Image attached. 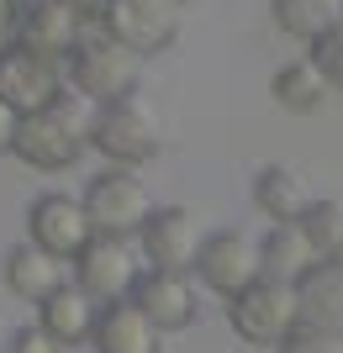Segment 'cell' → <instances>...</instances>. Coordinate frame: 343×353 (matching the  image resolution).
<instances>
[{"instance_id":"1","label":"cell","mask_w":343,"mask_h":353,"mask_svg":"<svg viewBox=\"0 0 343 353\" xmlns=\"http://www.w3.org/2000/svg\"><path fill=\"white\" fill-rule=\"evenodd\" d=\"M90 148H95L111 169L148 163L153 153L164 148V117H159V105H153L143 90L127 95V101L95 105V117H90Z\"/></svg>"},{"instance_id":"2","label":"cell","mask_w":343,"mask_h":353,"mask_svg":"<svg viewBox=\"0 0 343 353\" xmlns=\"http://www.w3.org/2000/svg\"><path fill=\"white\" fill-rule=\"evenodd\" d=\"M85 148H90V121L79 117L75 101L63 95V101H53V105H43V111L21 117L11 153L27 163V169H43V174H53V169H75Z\"/></svg>"},{"instance_id":"3","label":"cell","mask_w":343,"mask_h":353,"mask_svg":"<svg viewBox=\"0 0 343 353\" xmlns=\"http://www.w3.org/2000/svg\"><path fill=\"white\" fill-rule=\"evenodd\" d=\"M63 69H69L75 95H85V101H95V105L137 95V53L121 48L117 37H106L101 27H90L85 37H79V48L63 59Z\"/></svg>"},{"instance_id":"4","label":"cell","mask_w":343,"mask_h":353,"mask_svg":"<svg viewBox=\"0 0 343 353\" xmlns=\"http://www.w3.org/2000/svg\"><path fill=\"white\" fill-rule=\"evenodd\" d=\"M227 322H233V332H238L243 343H254V348H280L301 327L296 285H280V280H264V274H259L243 295L227 301Z\"/></svg>"},{"instance_id":"5","label":"cell","mask_w":343,"mask_h":353,"mask_svg":"<svg viewBox=\"0 0 343 353\" xmlns=\"http://www.w3.org/2000/svg\"><path fill=\"white\" fill-rule=\"evenodd\" d=\"M148 274V259L137 248V237H111V232H95L85 243V253L75 259V285L90 290L101 306L111 301H133L137 280Z\"/></svg>"},{"instance_id":"6","label":"cell","mask_w":343,"mask_h":353,"mask_svg":"<svg viewBox=\"0 0 343 353\" xmlns=\"http://www.w3.org/2000/svg\"><path fill=\"white\" fill-rule=\"evenodd\" d=\"M63 85H69V69L63 59L53 53H37L27 43H0V101L32 117V111H43V105L63 101Z\"/></svg>"},{"instance_id":"7","label":"cell","mask_w":343,"mask_h":353,"mask_svg":"<svg viewBox=\"0 0 343 353\" xmlns=\"http://www.w3.org/2000/svg\"><path fill=\"white\" fill-rule=\"evenodd\" d=\"M95 27L121 48H133L137 59H148L179 37V0H111Z\"/></svg>"},{"instance_id":"8","label":"cell","mask_w":343,"mask_h":353,"mask_svg":"<svg viewBox=\"0 0 343 353\" xmlns=\"http://www.w3.org/2000/svg\"><path fill=\"white\" fill-rule=\"evenodd\" d=\"M85 211H90V227L95 232H111V237H137V227L148 221V190L137 169H106L85 185Z\"/></svg>"},{"instance_id":"9","label":"cell","mask_w":343,"mask_h":353,"mask_svg":"<svg viewBox=\"0 0 343 353\" xmlns=\"http://www.w3.org/2000/svg\"><path fill=\"white\" fill-rule=\"evenodd\" d=\"M195 274L206 290H217L222 301L243 295L248 285L259 280V243L238 227H227V232H206L201 237V253H195Z\"/></svg>"},{"instance_id":"10","label":"cell","mask_w":343,"mask_h":353,"mask_svg":"<svg viewBox=\"0 0 343 353\" xmlns=\"http://www.w3.org/2000/svg\"><path fill=\"white\" fill-rule=\"evenodd\" d=\"M95 237V227H90V211L85 201H75V195H37L27 211V243H37L43 253H53V259H63V264H75L79 253H85V243Z\"/></svg>"},{"instance_id":"11","label":"cell","mask_w":343,"mask_h":353,"mask_svg":"<svg viewBox=\"0 0 343 353\" xmlns=\"http://www.w3.org/2000/svg\"><path fill=\"white\" fill-rule=\"evenodd\" d=\"M137 248L148 259V269H195V253H201V232H195V216L185 206H153L148 221L137 227Z\"/></svg>"},{"instance_id":"12","label":"cell","mask_w":343,"mask_h":353,"mask_svg":"<svg viewBox=\"0 0 343 353\" xmlns=\"http://www.w3.org/2000/svg\"><path fill=\"white\" fill-rule=\"evenodd\" d=\"M133 306L143 311L159 332H179V327L195 322L201 301H195L190 274H179V269H148V274L137 280V290H133Z\"/></svg>"},{"instance_id":"13","label":"cell","mask_w":343,"mask_h":353,"mask_svg":"<svg viewBox=\"0 0 343 353\" xmlns=\"http://www.w3.org/2000/svg\"><path fill=\"white\" fill-rule=\"evenodd\" d=\"M85 32H90V21L69 0H27V16H21V27H16V43L37 48V53H53V59H69Z\"/></svg>"},{"instance_id":"14","label":"cell","mask_w":343,"mask_h":353,"mask_svg":"<svg viewBox=\"0 0 343 353\" xmlns=\"http://www.w3.org/2000/svg\"><path fill=\"white\" fill-rule=\"evenodd\" d=\"M254 206L264 211L275 227H296V221L306 216V206H312V185H306V174L291 169V163H264L254 174Z\"/></svg>"},{"instance_id":"15","label":"cell","mask_w":343,"mask_h":353,"mask_svg":"<svg viewBox=\"0 0 343 353\" xmlns=\"http://www.w3.org/2000/svg\"><path fill=\"white\" fill-rule=\"evenodd\" d=\"M95 316H101V301H95L90 290H79L75 280L59 285V290L37 306V327H43L48 338H59L63 348H69V343H90V338H95Z\"/></svg>"},{"instance_id":"16","label":"cell","mask_w":343,"mask_h":353,"mask_svg":"<svg viewBox=\"0 0 343 353\" xmlns=\"http://www.w3.org/2000/svg\"><path fill=\"white\" fill-rule=\"evenodd\" d=\"M164 332L133 306V301H111L95 316V353H159Z\"/></svg>"},{"instance_id":"17","label":"cell","mask_w":343,"mask_h":353,"mask_svg":"<svg viewBox=\"0 0 343 353\" xmlns=\"http://www.w3.org/2000/svg\"><path fill=\"white\" fill-rule=\"evenodd\" d=\"M59 285H69L63 259L43 253L37 243H21V248L6 253V290H11V295H21V301H32V306H43Z\"/></svg>"},{"instance_id":"18","label":"cell","mask_w":343,"mask_h":353,"mask_svg":"<svg viewBox=\"0 0 343 353\" xmlns=\"http://www.w3.org/2000/svg\"><path fill=\"white\" fill-rule=\"evenodd\" d=\"M296 301H301V327L343 332V259L317 264L312 274L296 285Z\"/></svg>"},{"instance_id":"19","label":"cell","mask_w":343,"mask_h":353,"mask_svg":"<svg viewBox=\"0 0 343 353\" xmlns=\"http://www.w3.org/2000/svg\"><path fill=\"white\" fill-rule=\"evenodd\" d=\"M312 269H317V253H312V243H306L301 227H269L264 232V243H259V274L264 280L301 285Z\"/></svg>"},{"instance_id":"20","label":"cell","mask_w":343,"mask_h":353,"mask_svg":"<svg viewBox=\"0 0 343 353\" xmlns=\"http://www.w3.org/2000/svg\"><path fill=\"white\" fill-rule=\"evenodd\" d=\"M328 95H333V85L322 79V69H317L312 59L280 63L275 79H269V101L280 105V111H291V117H312V111H322Z\"/></svg>"},{"instance_id":"21","label":"cell","mask_w":343,"mask_h":353,"mask_svg":"<svg viewBox=\"0 0 343 353\" xmlns=\"http://www.w3.org/2000/svg\"><path fill=\"white\" fill-rule=\"evenodd\" d=\"M269 16H275V27L285 37L312 48L328 27L343 21V0H269Z\"/></svg>"},{"instance_id":"22","label":"cell","mask_w":343,"mask_h":353,"mask_svg":"<svg viewBox=\"0 0 343 353\" xmlns=\"http://www.w3.org/2000/svg\"><path fill=\"white\" fill-rule=\"evenodd\" d=\"M306 243H312L317 264H328V259H343V201H312L306 216L296 221Z\"/></svg>"},{"instance_id":"23","label":"cell","mask_w":343,"mask_h":353,"mask_svg":"<svg viewBox=\"0 0 343 353\" xmlns=\"http://www.w3.org/2000/svg\"><path fill=\"white\" fill-rule=\"evenodd\" d=\"M306 59L322 69V79H328L333 90H343V21H338V27H328L312 48H306Z\"/></svg>"},{"instance_id":"24","label":"cell","mask_w":343,"mask_h":353,"mask_svg":"<svg viewBox=\"0 0 343 353\" xmlns=\"http://www.w3.org/2000/svg\"><path fill=\"white\" fill-rule=\"evenodd\" d=\"M275 353H343V332H317V327H296Z\"/></svg>"},{"instance_id":"25","label":"cell","mask_w":343,"mask_h":353,"mask_svg":"<svg viewBox=\"0 0 343 353\" xmlns=\"http://www.w3.org/2000/svg\"><path fill=\"white\" fill-rule=\"evenodd\" d=\"M11 353H63V343L48 338L43 327H21V332L11 338Z\"/></svg>"},{"instance_id":"26","label":"cell","mask_w":343,"mask_h":353,"mask_svg":"<svg viewBox=\"0 0 343 353\" xmlns=\"http://www.w3.org/2000/svg\"><path fill=\"white\" fill-rule=\"evenodd\" d=\"M21 16H27V0H0V43H11V37H16Z\"/></svg>"},{"instance_id":"27","label":"cell","mask_w":343,"mask_h":353,"mask_svg":"<svg viewBox=\"0 0 343 353\" xmlns=\"http://www.w3.org/2000/svg\"><path fill=\"white\" fill-rule=\"evenodd\" d=\"M16 127H21V111H11V105L0 101V153L16 148Z\"/></svg>"},{"instance_id":"28","label":"cell","mask_w":343,"mask_h":353,"mask_svg":"<svg viewBox=\"0 0 343 353\" xmlns=\"http://www.w3.org/2000/svg\"><path fill=\"white\" fill-rule=\"evenodd\" d=\"M69 6H75V11L85 16L90 27H95V21H101V11H106V6H111V0H69Z\"/></svg>"},{"instance_id":"29","label":"cell","mask_w":343,"mask_h":353,"mask_svg":"<svg viewBox=\"0 0 343 353\" xmlns=\"http://www.w3.org/2000/svg\"><path fill=\"white\" fill-rule=\"evenodd\" d=\"M0 353H11V348H0Z\"/></svg>"},{"instance_id":"30","label":"cell","mask_w":343,"mask_h":353,"mask_svg":"<svg viewBox=\"0 0 343 353\" xmlns=\"http://www.w3.org/2000/svg\"><path fill=\"white\" fill-rule=\"evenodd\" d=\"M179 6H185V0H179Z\"/></svg>"}]
</instances>
